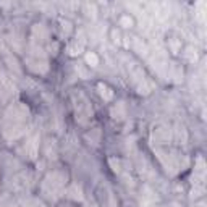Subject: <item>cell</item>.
<instances>
[{"label": "cell", "instance_id": "cell-1", "mask_svg": "<svg viewBox=\"0 0 207 207\" xmlns=\"http://www.w3.org/2000/svg\"><path fill=\"white\" fill-rule=\"evenodd\" d=\"M99 89H100L102 97H105L107 100H110V99H112V96H114V94H112V91H110L109 88H105V86H102V84H99Z\"/></svg>", "mask_w": 207, "mask_h": 207}, {"label": "cell", "instance_id": "cell-3", "mask_svg": "<svg viewBox=\"0 0 207 207\" xmlns=\"http://www.w3.org/2000/svg\"><path fill=\"white\" fill-rule=\"evenodd\" d=\"M120 23H121V26L129 28L131 24H133V20H131L129 16H126V15H125V16H121V18H120Z\"/></svg>", "mask_w": 207, "mask_h": 207}, {"label": "cell", "instance_id": "cell-2", "mask_svg": "<svg viewBox=\"0 0 207 207\" xmlns=\"http://www.w3.org/2000/svg\"><path fill=\"white\" fill-rule=\"evenodd\" d=\"M86 60H88V63H91V67H97V63H99V58L94 53H88Z\"/></svg>", "mask_w": 207, "mask_h": 207}]
</instances>
